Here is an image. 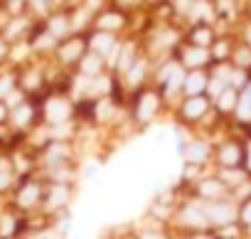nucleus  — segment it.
Segmentation results:
<instances>
[{
	"mask_svg": "<svg viewBox=\"0 0 251 239\" xmlns=\"http://www.w3.org/2000/svg\"><path fill=\"white\" fill-rule=\"evenodd\" d=\"M185 59H187V64H202V62L207 59V52H204L202 47H197V50H190Z\"/></svg>",
	"mask_w": 251,
	"mask_h": 239,
	"instance_id": "0eeeda50",
	"label": "nucleus"
},
{
	"mask_svg": "<svg viewBox=\"0 0 251 239\" xmlns=\"http://www.w3.org/2000/svg\"><path fill=\"white\" fill-rule=\"evenodd\" d=\"M158 108V99L153 96V94H148V96H143V101H141V118H151L153 116V111Z\"/></svg>",
	"mask_w": 251,
	"mask_h": 239,
	"instance_id": "f257e3e1",
	"label": "nucleus"
},
{
	"mask_svg": "<svg viewBox=\"0 0 251 239\" xmlns=\"http://www.w3.org/2000/svg\"><path fill=\"white\" fill-rule=\"evenodd\" d=\"M217 54H226V45H219L217 47Z\"/></svg>",
	"mask_w": 251,
	"mask_h": 239,
	"instance_id": "c85d7f7f",
	"label": "nucleus"
},
{
	"mask_svg": "<svg viewBox=\"0 0 251 239\" xmlns=\"http://www.w3.org/2000/svg\"><path fill=\"white\" fill-rule=\"evenodd\" d=\"M94 47H96L99 52H108V50L113 47V37H111V35H96V37H94Z\"/></svg>",
	"mask_w": 251,
	"mask_h": 239,
	"instance_id": "423d86ee",
	"label": "nucleus"
},
{
	"mask_svg": "<svg viewBox=\"0 0 251 239\" xmlns=\"http://www.w3.org/2000/svg\"><path fill=\"white\" fill-rule=\"evenodd\" d=\"M143 239H163V237H160V234H146Z\"/></svg>",
	"mask_w": 251,
	"mask_h": 239,
	"instance_id": "c756f323",
	"label": "nucleus"
},
{
	"mask_svg": "<svg viewBox=\"0 0 251 239\" xmlns=\"http://www.w3.org/2000/svg\"><path fill=\"white\" fill-rule=\"evenodd\" d=\"M195 42H197V45H207V42H209V32H204V30L197 32V35H195Z\"/></svg>",
	"mask_w": 251,
	"mask_h": 239,
	"instance_id": "412c9836",
	"label": "nucleus"
},
{
	"mask_svg": "<svg viewBox=\"0 0 251 239\" xmlns=\"http://www.w3.org/2000/svg\"><path fill=\"white\" fill-rule=\"evenodd\" d=\"M141 77H143V67H138V69H133L128 79H131V84H136V81H141Z\"/></svg>",
	"mask_w": 251,
	"mask_h": 239,
	"instance_id": "4be33fe9",
	"label": "nucleus"
},
{
	"mask_svg": "<svg viewBox=\"0 0 251 239\" xmlns=\"http://www.w3.org/2000/svg\"><path fill=\"white\" fill-rule=\"evenodd\" d=\"M222 86H224V84H222L219 79H214V81L209 84V91H212L214 96H222V94H224V89H222Z\"/></svg>",
	"mask_w": 251,
	"mask_h": 239,
	"instance_id": "6ab92c4d",
	"label": "nucleus"
},
{
	"mask_svg": "<svg viewBox=\"0 0 251 239\" xmlns=\"http://www.w3.org/2000/svg\"><path fill=\"white\" fill-rule=\"evenodd\" d=\"M79 50H81V45H79V42L67 45V50H64V59H74V57L79 54Z\"/></svg>",
	"mask_w": 251,
	"mask_h": 239,
	"instance_id": "f3484780",
	"label": "nucleus"
},
{
	"mask_svg": "<svg viewBox=\"0 0 251 239\" xmlns=\"http://www.w3.org/2000/svg\"><path fill=\"white\" fill-rule=\"evenodd\" d=\"M52 30H54V32H64V20H54Z\"/></svg>",
	"mask_w": 251,
	"mask_h": 239,
	"instance_id": "393cba45",
	"label": "nucleus"
},
{
	"mask_svg": "<svg viewBox=\"0 0 251 239\" xmlns=\"http://www.w3.org/2000/svg\"><path fill=\"white\" fill-rule=\"evenodd\" d=\"M99 67H101V62H99L96 57H89V59L84 62V72H86V74H94V72H99Z\"/></svg>",
	"mask_w": 251,
	"mask_h": 239,
	"instance_id": "4468645a",
	"label": "nucleus"
},
{
	"mask_svg": "<svg viewBox=\"0 0 251 239\" xmlns=\"http://www.w3.org/2000/svg\"><path fill=\"white\" fill-rule=\"evenodd\" d=\"M244 219H246V222H251V205L246 207V212H244Z\"/></svg>",
	"mask_w": 251,
	"mask_h": 239,
	"instance_id": "cd10ccee",
	"label": "nucleus"
},
{
	"mask_svg": "<svg viewBox=\"0 0 251 239\" xmlns=\"http://www.w3.org/2000/svg\"><path fill=\"white\" fill-rule=\"evenodd\" d=\"M35 197H37V190H35V187H30V190H25V192H23V202H25V205H27V202H32Z\"/></svg>",
	"mask_w": 251,
	"mask_h": 239,
	"instance_id": "aec40b11",
	"label": "nucleus"
},
{
	"mask_svg": "<svg viewBox=\"0 0 251 239\" xmlns=\"http://www.w3.org/2000/svg\"><path fill=\"white\" fill-rule=\"evenodd\" d=\"M209 217H212L214 222H222V224H224V222H229V219H231V210H229V207H224V205H214V207H212V212H209Z\"/></svg>",
	"mask_w": 251,
	"mask_h": 239,
	"instance_id": "20e7f679",
	"label": "nucleus"
},
{
	"mask_svg": "<svg viewBox=\"0 0 251 239\" xmlns=\"http://www.w3.org/2000/svg\"><path fill=\"white\" fill-rule=\"evenodd\" d=\"M185 89L190 91V94H197V91H202L204 89V77L197 72V74H192V77H187V81H185Z\"/></svg>",
	"mask_w": 251,
	"mask_h": 239,
	"instance_id": "f03ea898",
	"label": "nucleus"
},
{
	"mask_svg": "<svg viewBox=\"0 0 251 239\" xmlns=\"http://www.w3.org/2000/svg\"><path fill=\"white\" fill-rule=\"evenodd\" d=\"M121 25V18L118 15H106L103 20H101V27H106V30H113V27H118Z\"/></svg>",
	"mask_w": 251,
	"mask_h": 239,
	"instance_id": "f8f14e48",
	"label": "nucleus"
},
{
	"mask_svg": "<svg viewBox=\"0 0 251 239\" xmlns=\"http://www.w3.org/2000/svg\"><path fill=\"white\" fill-rule=\"evenodd\" d=\"M239 116L241 118H251V101H249V96H244V101L239 104Z\"/></svg>",
	"mask_w": 251,
	"mask_h": 239,
	"instance_id": "2eb2a0df",
	"label": "nucleus"
},
{
	"mask_svg": "<svg viewBox=\"0 0 251 239\" xmlns=\"http://www.w3.org/2000/svg\"><path fill=\"white\" fill-rule=\"evenodd\" d=\"M50 116H52V118H64V116H67V106H64L62 101L50 104Z\"/></svg>",
	"mask_w": 251,
	"mask_h": 239,
	"instance_id": "1a4fd4ad",
	"label": "nucleus"
},
{
	"mask_svg": "<svg viewBox=\"0 0 251 239\" xmlns=\"http://www.w3.org/2000/svg\"><path fill=\"white\" fill-rule=\"evenodd\" d=\"M226 178H229V180H241V175H239V173H226Z\"/></svg>",
	"mask_w": 251,
	"mask_h": 239,
	"instance_id": "bb28decb",
	"label": "nucleus"
},
{
	"mask_svg": "<svg viewBox=\"0 0 251 239\" xmlns=\"http://www.w3.org/2000/svg\"><path fill=\"white\" fill-rule=\"evenodd\" d=\"M204 108H207V104H204L202 99H190V101H187L185 113H187L190 118H195V116H202V113H204Z\"/></svg>",
	"mask_w": 251,
	"mask_h": 239,
	"instance_id": "7ed1b4c3",
	"label": "nucleus"
},
{
	"mask_svg": "<svg viewBox=\"0 0 251 239\" xmlns=\"http://www.w3.org/2000/svg\"><path fill=\"white\" fill-rule=\"evenodd\" d=\"M222 158H224V163H236L239 160V151L234 146H226L224 153H222Z\"/></svg>",
	"mask_w": 251,
	"mask_h": 239,
	"instance_id": "9b49d317",
	"label": "nucleus"
},
{
	"mask_svg": "<svg viewBox=\"0 0 251 239\" xmlns=\"http://www.w3.org/2000/svg\"><path fill=\"white\" fill-rule=\"evenodd\" d=\"M234 101H236V99H234V91H224L222 99H219V106H222V108H234Z\"/></svg>",
	"mask_w": 251,
	"mask_h": 239,
	"instance_id": "ddd939ff",
	"label": "nucleus"
},
{
	"mask_svg": "<svg viewBox=\"0 0 251 239\" xmlns=\"http://www.w3.org/2000/svg\"><path fill=\"white\" fill-rule=\"evenodd\" d=\"M131 54H133V47H131V45H126L123 57H121V69H128V64H131Z\"/></svg>",
	"mask_w": 251,
	"mask_h": 239,
	"instance_id": "dca6fc26",
	"label": "nucleus"
},
{
	"mask_svg": "<svg viewBox=\"0 0 251 239\" xmlns=\"http://www.w3.org/2000/svg\"><path fill=\"white\" fill-rule=\"evenodd\" d=\"M249 163H251V153H249Z\"/></svg>",
	"mask_w": 251,
	"mask_h": 239,
	"instance_id": "7c9ffc66",
	"label": "nucleus"
},
{
	"mask_svg": "<svg viewBox=\"0 0 251 239\" xmlns=\"http://www.w3.org/2000/svg\"><path fill=\"white\" fill-rule=\"evenodd\" d=\"M185 219H187L190 224H195V227H204V224H207V217H204L200 210H195V207H190V210L185 212Z\"/></svg>",
	"mask_w": 251,
	"mask_h": 239,
	"instance_id": "39448f33",
	"label": "nucleus"
},
{
	"mask_svg": "<svg viewBox=\"0 0 251 239\" xmlns=\"http://www.w3.org/2000/svg\"><path fill=\"white\" fill-rule=\"evenodd\" d=\"M182 79H185V77H182V72H180V69H175V72H173V77H170V89H168V91H170V94H173V91H177V89H180V84H182Z\"/></svg>",
	"mask_w": 251,
	"mask_h": 239,
	"instance_id": "9d476101",
	"label": "nucleus"
},
{
	"mask_svg": "<svg viewBox=\"0 0 251 239\" xmlns=\"http://www.w3.org/2000/svg\"><path fill=\"white\" fill-rule=\"evenodd\" d=\"M108 113H111V104H108V101H103V104H101V108H99V116H101V118H106Z\"/></svg>",
	"mask_w": 251,
	"mask_h": 239,
	"instance_id": "5701e85b",
	"label": "nucleus"
},
{
	"mask_svg": "<svg viewBox=\"0 0 251 239\" xmlns=\"http://www.w3.org/2000/svg\"><path fill=\"white\" fill-rule=\"evenodd\" d=\"M187 158L190 160H204L207 158V148L204 146H190L187 148Z\"/></svg>",
	"mask_w": 251,
	"mask_h": 239,
	"instance_id": "6e6552de",
	"label": "nucleus"
},
{
	"mask_svg": "<svg viewBox=\"0 0 251 239\" xmlns=\"http://www.w3.org/2000/svg\"><path fill=\"white\" fill-rule=\"evenodd\" d=\"M64 197H67V192H64V187H59V190H54V205H57V202H64Z\"/></svg>",
	"mask_w": 251,
	"mask_h": 239,
	"instance_id": "b1692460",
	"label": "nucleus"
},
{
	"mask_svg": "<svg viewBox=\"0 0 251 239\" xmlns=\"http://www.w3.org/2000/svg\"><path fill=\"white\" fill-rule=\"evenodd\" d=\"M94 89H99V91H108V79H101L99 86H94Z\"/></svg>",
	"mask_w": 251,
	"mask_h": 239,
	"instance_id": "a878e982",
	"label": "nucleus"
},
{
	"mask_svg": "<svg viewBox=\"0 0 251 239\" xmlns=\"http://www.w3.org/2000/svg\"><path fill=\"white\" fill-rule=\"evenodd\" d=\"M219 192H222L219 183H204L202 185V195H219Z\"/></svg>",
	"mask_w": 251,
	"mask_h": 239,
	"instance_id": "a211bd4d",
	"label": "nucleus"
}]
</instances>
